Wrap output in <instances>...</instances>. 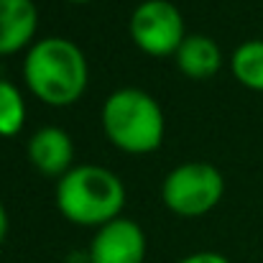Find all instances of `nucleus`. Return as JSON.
I'll list each match as a JSON object with an SVG mask.
<instances>
[{"label":"nucleus","mask_w":263,"mask_h":263,"mask_svg":"<svg viewBox=\"0 0 263 263\" xmlns=\"http://www.w3.org/2000/svg\"><path fill=\"white\" fill-rule=\"evenodd\" d=\"M23 82L33 97L51 107L74 105L89 82L85 51L64 36H46L33 41L23 59Z\"/></svg>","instance_id":"1"},{"label":"nucleus","mask_w":263,"mask_h":263,"mask_svg":"<svg viewBox=\"0 0 263 263\" xmlns=\"http://www.w3.org/2000/svg\"><path fill=\"white\" fill-rule=\"evenodd\" d=\"M57 210L64 220L82 228H102L123 217L125 184L120 176L100 164L72 166L62 179H57Z\"/></svg>","instance_id":"2"},{"label":"nucleus","mask_w":263,"mask_h":263,"mask_svg":"<svg viewBox=\"0 0 263 263\" xmlns=\"http://www.w3.org/2000/svg\"><path fill=\"white\" fill-rule=\"evenodd\" d=\"M107 141L133 156L154 154L166 136V118L154 95L141 87H120L107 95L100 110Z\"/></svg>","instance_id":"3"},{"label":"nucleus","mask_w":263,"mask_h":263,"mask_svg":"<svg viewBox=\"0 0 263 263\" xmlns=\"http://www.w3.org/2000/svg\"><path fill=\"white\" fill-rule=\"evenodd\" d=\"M225 194V176L215 164L186 161L164 176L161 202L179 217H202L217 207Z\"/></svg>","instance_id":"4"},{"label":"nucleus","mask_w":263,"mask_h":263,"mask_svg":"<svg viewBox=\"0 0 263 263\" xmlns=\"http://www.w3.org/2000/svg\"><path fill=\"white\" fill-rule=\"evenodd\" d=\"M128 31L133 44L148 57H172L186 39L184 15L172 0H143L133 8Z\"/></svg>","instance_id":"5"},{"label":"nucleus","mask_w":263,"mask_h":263,"mask_svg":"<svg viewBox=\"0 0 263 263\" xmlns=\"http://www.w3.org/2000/svg\"><path fill=\"white\" fill-rule=\"evenodd\" d=\"M146 253V230L130 217H118L97 228L89 243V263H143Z\"/></svg>","instance_id":"6"},{"label":"nucleus","mask_w":263,"mask_h":263,"mask_svg":"<svg viewBox=\"0 0 263 263\" xmlns=\"http://www.w3.org/2000/svg\"><path fill=\"white\" fill-rule=\"evenodd\" d=\"M28 161L44 176H62L72 169L74 161V143L69 133L59 125H44L28 138Z\"/></svg>","instance_id":"7"},{"label":"nucleus","mask_w":263,"mask_h":263,"mask_svg":"<svg viewBox=\"0 0 263 263\" xmlns=\"http://www.w3.org/2000/svg\"><path fill=\"white\" fill-rule=\"evenodd\" d=\"M39 8L33 0H0V57H13L33 46Z\"/></svg>","instance_id":"8"},{"label":"nucleus","mask_w":263,"mask_h":263,"mask_svg":"<svg viewBox=\"0 0 263 263\" xmlns=\"http://www.w3.org/2000/svg\"><path fill=\"white\" fill-rule=\"evenodd\" d=\"M176 57V67L184 77H192V80H207V77H215L222 67V51L217 46L215 39L204 36V33H189Z\"/></svg>","instance_id":"9"},{"label":"nucleus","mask_w":263,"mask_h":263,"mask_svg":"<svg viewBox=\"0 0 263 263\" xmlns=\"http://www.w3.org/2000/svg\"><path fill=\"white\" fill-rule=\"evenodd\" d=\"M230 69L243 87L263 92V39H251L235 46L230 57Z\"/></svg>","instance_id":"10"},{"label":"nucleus","mask_w":263,"mask_h":263,"mask_svg":"<svg viewBox=\"0 0 263 263\" xmlns=\"http://www.w3.org/2000/svg\"><path fill=\"white\" fill-rule=\"evenodd\" d=\"M28 110L21 87L0 77V138H15L26 125Z\"/></svg>","instance_id":"11"},{"label":"nucleus","mask_w":263,"mask_h":263,"mask_svg":"<svg viewBox=\"0 0 263 263\" xmlns=\"http://www.w3.org/2000/svg\"><path fill=\"white\" fill-rule=\"evenodd\" d=\"M176 263H230V258L217 253V251H197V253H189V256L179 258Z\"/></svg>","instance_id":"12"},{"label":"nucleus","mask_w":263,"mask_h":263,"mask_svg":"<svg viewBox=\"0 0 263 263\" xmlns=\"http://www.w3.org/2000/svg\"><path fill=\"white\" fill-rule=\"evenodd\" d=\"M8 228H10L8 210H5V204L0 202V246H3V243H5V238H8Z\"/></svg>","instance_id":"13"},{"label":"nucleus","mask_w":263,"mask_h":263,"mask_svg":"<svg viewBox=\"0 0 263 263\" xmlns=\"http://www.w3.org/2000/svg\"><path fill=\"white\" fill-rule=\"evenodd\" d=\"M69 3H89V0H69Z\"/></svg>","instance_id":"14"}]
</instances>
